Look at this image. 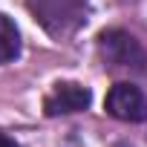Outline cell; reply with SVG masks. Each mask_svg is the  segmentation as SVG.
Wrapping results in <instances>:
<instances>
[{"mask_svg": "<svg viewBox=\"0 0 147 147\" xmlns=\"http://www.w3.org/2000/svg\"><path fill=\"white\" fill-rule=\"evenodd\" d=\"M0 147H18V141L12 136H6V133H0Z\"/></svg>", "mask_w": 147, "mask_h": 147, "instance_id": "6", "label": "cell"}, {"mask_svg": "<svg viewBox=\"0 0 147 147\" xmlns=\"http://www.w3.org/2000/svg\"><path fill=\"white\" fill-rule=\"evenodd\" d=\"M92 101L90 87H81L75 81H61L55 90L43 98V113L46 115H69V113H81Z\"/></svg>", "mask_w": 147, "mask_h": 147, "instance_id": "4", "label": "cell"}, {"mask_svg": "<svg viewBox=\"0 0 147 147\" xmlns=\"http://www.w3.org/2000/svg\"><path fill=\"white\" fill-rule=\"evenodd\" d=\"M104 110L118 118V121H144L147 118V98L136 84H113L107 98H104Z\"/></svg>", "mask_w": 147, "mask_h": 147, "instance_id": "3", "label": "cell"}, {"mask_svg": "<svg viewBox=\"0 0 147 147\" xmlns=\"http://www.w3.org/2000/svg\"><path fill=\"white\" fill-rule=\"evenodd\" d=\"M26 6L52 38L75 35L90 15V0H26Z\"/></svg>", "mask_w": 147, "mask_h": 147, "instance_id": "1", "label": "cell"}, {"mask_svg": "<svg viewBox=\"0 0 147 147\" xmlns=\"http://www.w3.org/2000/svg\"><path fill=\"white\" fill-rule=\"evenodd\" d=\"M98 52H101L104 63L113 66V69H136V72H141L144 63H147V55H144L141 43L130 32H124V29H107V32H101Z\"/></svg>", "mask_w": 147, "mask_h": 147, "instance_id": "2", "label": "cell"}, {"mask_svg": "<svg viewBox=\"0 0 147 147\" xmlns=\"http://www.w3.org/2000/svg\"><path fill=\"white\" fill-rule=\"evenodd\" d=\"M18 55H20V32H18L15 20L0 15V63H9Z\"/></svg>", "mask_w": 147, "mask_h": 147, "instance_id": "5", "label": "cell"}]
</instances>
